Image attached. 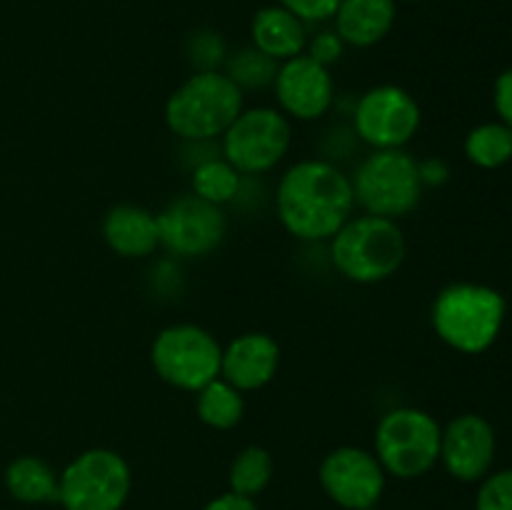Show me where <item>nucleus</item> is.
Returning <instances> with one entry per match:
<instances>
[{
  "mask_svg": "<svg viewBox=\"0 0 512 510\" xmlns=\"http://www.w3.org/2000/svg\"><path fill=\"white\" fill-rule=\"evenodd\" d=\"M350 175L330 160L308 158L290 165L275 190V210L293 238L308 243L330 240L353 215Z\"/></svg>",
  "mask_w": 512,
  "mask_h": 510,
  "instance_id": "nucleus-1",
  "label": "nucleus"
},
{
  "mask_svg": "<svg viewBox=\"0 0 512 510\" xmlns=\"http://www.w3.org/2000/svg\"><path fill=\"white\" fill-rule=\"evenodd\" d=\"M245 95L220 70H195L165 100V125L190 143L223 138L235 118L243 113Z\"/></svg>",
  "mask_w": 512,
  "mask_h": 510,
  "instance_id": "nucleus-2",
  "label": "nucleus"
},
{
  "mask_svg": "<svg viewBox=\"0 0 512 510\" xmlns=\"http://www.w3.org/2000/svg\"><path fill=\"white\" fill-rule=\"evenodd\" d=\"M505 298L480 283H450L435 295L433 328L445 345L465 355L485 353L505 323Z\"/></svg>",
  "mask_w": 512,
  "mask_h": 510,
  "instance_id": "nucleus-3",
  "label": "nucleus"
},
{
  "mask_svg": "<svg viewBox=\"0 0 512 510\" xmlns=\"http://www.w3.org/2000/svg\"><path fill=\"white\" fill-rule=\"evenodd\" d=\"M408 245L400 225L380 215H350L330 238V258L343 278L360 285L388 280L403 265Z\"/></svg>",
  "mask_w": 512,
  "mask_h": 510,
  "instance_id": "nucleus-4",
  "label": "nucleus"
},
{
  "mask_svg": "<svg viewBox=\"0 0 512 510\" xmlns=\"http://www.w3.org/2000/svg\"><path fill=\"white\" fill-rule=\"evenodd\" d=\"M355 203L370 215L398 220L413 213L423 198L420 160L405 148L373 150L350 178Z\"/></svg>",
  "mask_w": 512,
  "mask_h": 510,
  "instance_id": "nucleus-5",
  "label": "nucleus"
},
{
  "mask_svg": "<svg viewBox=\"0 0 512 510\" xmlns=\"http://www.w3.org/2000/svg\"><path fill=\"white\" fill-rule=\"evenodd\" d=\"M443 428L420 408H393L375 425V458L385 475L413 480L428 473L440 460Z\"/></svg>",
  "mask_w": 512,
  "mask_h": 510,
  "instance_id": "nucleus-6",
  "label": "nucleus"
},
{
  "mask_svg": "<svg viewBox=\"0 0 512 510\" xmlns=\"http://www.w3.org/2000/svg\"><path fill=\"white\" fill-rule=\"evenodd\" d=\"M133 488L128 460L110 448H90L58 473V503L65 510H120Z\"/></svg>",
  "mask_w": 512,
  "mask_h": 510,
  "instance_id": "nucleus-7",
  "label": "nucleus"
},
{
  "mask_svg": "<svg viewBox=\"0 0 512 510\" xmlns=\"http://www.w3.org/2000/svg\"><path fill=\"white\" fill-rule=\"evenodd\" d=\"M223 345L195 323H175L160 330L150 348V360L160 380L185 393H198L220 378Z\"/></svg>",
  "mask_w": 512,
  "mask_h": 510,
  "instance_id": "nucleus-8",
  "label": "nucleus"
},
{
  "mask_svg": "<svg viewBox=\"0 0 512 510\" xmlns=\"http://www.w3.org/2000/svg\"><path fill=\"white\" fill-rule=\"evenodd\" d=\"M293 128L278 108L258 105L243 113L223 133V158L240 175H263L288 155Z\"/></svg>",
  "mask_w": 512,
  "mask_h": 510,
  "instance_id": "nucleus-9",
  "label": "nucleus"
},
{
  "mask_svg": "<svg viewBox=\"0 0 512 510\" xmlns=\"http://www.w3.org/2000/svg\"><path fill=\"white\" fill-rule=\"evenodd\" d=\"M420 105L400 85L365 90L353 110L355 135L373 150L405 148L420 128Z\"/></svg>",
  "mask_w": 512,
  "mask_h": 510,
  "instance_id": "nucleus-10",
  "label": "nucleus"
},
{
  "mask_svg": "<svg viewBox=\"0 0 512 510\" xmlns=\"http://www.w3.org/2000/svg\"><path fill=\"white\" fill-rule=\"evenodd\" d=\"M160 245L178 258H205L220 248L228 233L220 205L195 193L170 200L158 213Z\"/></svg>",
  "mask_w": 512,
  "mask_h": 510,
  "instance_id": "nucleus-11",
  "label": "nucleus"
},
{
  "mask_svg": "<svg viewBox=\"0 0 512 510\" xmlns=\"http://www.w3.org/2000/svg\"><path fill=\"white\" fill-rule=\"evenodd\" d=\"M320 485L345 510H370L385 493V470L375 453L355 445L330 450L318 470Z\"/></svg>",
  "mask_w": 512,
  "mask_h": 510,
  "instance_id": "nucleus-12",
  "label": "nucleus"
},
{
  "mask_svg": "<svg viewBox=\"0 0 512 510\" xmlns=\"http://www.w3.org/2000/svg\"><path fill=\"white\" fill-rule=\"evenodd\" d=\"M275 100L280 105V113L288 118L318 120L333 108L335 83L333 75L325 65L315 63L310 55H295L278 65V73L273 80Z\"/></svg>",
  "mask_w": 512,
  "mask_h": 510,
  "instance_id": "nucleus-13",
  "label": "nucleus"
},
{
  "mask_svg": "<svg viewBox=\"0 0 512 510\" xmlns=\"http://www.w3.org/2000/svg\"><path fill=\"white\" fill-rule=\"evenodd\" d=\"M440 460L460 483H478L495 460V430L483 415L465 413L450 420L440 438Z\"/></svg>",
  "mask_w": 512,
  "mask_h": 510,
  "instance_id": "nucleus-14",
  "label": "nucleus"
},
{
  "mask_svg": "<svg viewBox=\"0 0 512 510\" xmlns=\"http://www.w3.org/2000/svg\"><path fill=\"white\" fill-rule=\"evenodd\" d=\"M280 365V345L268 333H243L230 340L220 358V378L240 393L265 388Z\"/></svg>",
  "mask_w": 512,
  "mask_h": 510,
  "instance_id": "nucleus-15",
  "label": "nucleus"
},
{
  "mask_svg": "<svg viewBox=\"0 0 512 510\" xmlns=\"http://www.w3.org/2000/svg\"><path fill=\"white\" fill-rule=\"evenodd\" d=\"M103 238L115 255L135 260L148 258L155 248H160L158 215L143 205H115L103 218Z\"/></svg>",
  "mask_w": 512,
  "mask_h": 510,
  "instance_id": "nucleus-16",
  "label": "nucleus"
},
{
  "mask_svg": "<svg viewBox=\"0 0 512 510\" xmlns=\"http://www.w3.org/2000/svg\"><path fill=\"white\" fill-rule=\"evenodd\" d=\"M250 35H253V48L273 58L275 63L303 55L308 45L305 23L283 5H268L258 10L250 25Z\"/></svg>",
  "mask_w": 512,
  "mask_h": 510,
  "instance_id": "nucleus-17",
  "label": "nucleus"
},
{
  "mask_svg": "<svg viewBox=\"0 0 512 510\" xmlns=\"http://www.w3.org/2000/svg\"><path fill=\"white\" fill-rule=\"evenodd\" d=\"M333 18L335 33L345 45L370 48L393 28L395 0H343Z\"/></svg>",
  "mask_w": 512,
  "mask_h": 510,
  "instance_id": "nucleus-18",
  "label": "nucleus"
},
{
  "mask_svg": "<svg viewBox=\"0 0 512 510\" xmlns=\"http://www.w3.org/2000/svg\"><path fill=\"white\" fill-rule=\"evenodd\" d=\"M5 488L18 503H58V473L35 455H20L5 468Z\"/></svg>",
  "mask_w": 512,
  "mask_h": 510,
  "instance_id": "nucleus-19",
  "label": "nucleus"
},
{
  "mask_svg": "<svg viewBox=\"0 0 512 510\" xmlns=\"http://www.w3.org/2000/svg\"><path fill=\"white\" fill-rule=\"evenodd\" d=\"M195 413L208 428L230 430L245 418V398L228 380L215 378L195 393Z\"/></svg>",
  "mask_w": 512,
  "mask_h": 510,
  "instance_id": "nucleus-20",
  "label": "nucleus"
},
{
  "mask_svg": "<svg viewBox=\"0 0 512 510\" xmlns=\"http://www.w3.org/2000/svg\"><path fill=\"white\" fill-rule=\"evenodd\" d=\"M273 455L263 445H248L233 458L228 470V485L233 493L253 498L263 493L273 480Z\"/></svg>",
  "mask_w": 512,
  "mask_h": 510,
  "instance_id": "nucleus-21",
  "label": "nucleus"
},
{
  "mask_svg": "<svg viewBox=\"0 0 512 510\" xmlns=\"http://www.w3.org/2000/svg\"><path fill=\"white\" fill-rule=\"evenodd\" d=\"M193 193L213 205H225L238 198L243 175L225 158H205L193 170Z\"/></svg>",
  "mask_w": 512,
  "mask_h": 510,
  "instance_id": "nucleus-22",
  "label": "nucleus"
},
{
  "mask_svg": "<svg viewBox=\"0 0 512 510\" xmlns=\"http://www.w3.org/2000/svg\"><path fill=\"white\" fill-rule=\"evenodd\" d=\"M465 155L473 165L495 170L512 160V128L505 123H483L465 138Z\"/></svg>",
  "mask_w": 512,
  "mask_h": 510,
  "instance_id": "nucleus-23",
  "label": "nucleus"
},
{
  "mask_svg": "<svg viewBox=\"0 0 512 510\" xmlns=\"http://www.w3.org/2000/svg\"><path fill=\"white\" fill-rule=\"evenodd\" d=\"M275 73H278V63L268 55L260 53L258 48H243L233 60L228 63V78L238 85L240 90L245 88H265L273 85Z\"/></svg>",
  "mask_w": 512,
  "mask_h": 510,
  "instance_id": "nucleus-24",
  "label": "nucleus"
},
{
  "mask_svg": "<svg viewBox=\"0 0 512 510\" xmlns=\"http://www.w3.org/2000/svg\"><path fill=\"white\" fill-rule=\"evenodd\" d=\"M475 510H512V470H500L483 478L475 495Z\"/></svg>",
  "mask_w": 512,
  "mask_h": 510,
  "instance_id": "nucleus-25",
  "label": "nucleus"
},
{
  "mask_svg": "<svg viewBox=\"0 0 512 510\" xmlns=\"http://www.w3.org/2000/svg\"><path fill=\"white\" fill-rule=\"evenodd\" d=\"M343 50L345 43L340 40V35L335 33V30H323V33H318L313 40H308V45H305V55H310L315 63L325 65V68L338 63V60L343 58Z\"/></svg>",
  "mask_w": 512,
  "mask_h": 510,
  "instance_id": "nucleus-26",
  "label": "nucleus"
},
{
  "mask_svg": "<svg viewBox=\"0 0 512 510\" xmlns=\"http://www.w3.org/2000/svg\"><path fill=\"white\" fill-rule=\"evenodd\" d=\"M340 3L343 0H280V5L288 8L293 15H298L303 23H323V20H330L338 13Z\"/></svg>",
  "mask_w": 512,
  "mask_h": 510,
  "instance_id": "nucleus-27",
  "label": "nucleus"
},
{
  "mask_svg": "<svg viewBox=\"0 0 512 510\" xmlns=\"http://www.w3.org/2000/svg\"><path fill=\"white\" fill-rule=\"evenodd\" d=\"M493 100H495V110H498L500 115V123H505L508 128H512V68L505 70V73H500L498 80H495Z\"/></svg>",
  "mask_w": 512,
  "mask_h": 510,
  "instance_id": "nucleus-28",
  "label": "nucleus"
},
{
  "mask_svg": "<svg viewBox=\"0 0 512 510\" xmlns=\"http://www.w3.org/2000/svg\"><path fill=\"white\" fill-rule=\"evenodd\" d=\"M203 510H258V505H255L253 498H245V495L228 490V493L218 495L210 503H205Z\"/></svg>",
  "mask_w": 512,
  "mask_h": 510,
  "instance_id": "nucleus-29",
  "label": "nucleus"
},
{
  "mask_svg": "<svg viewBox=\"0 0 512 510\" xmlns=\"http://www.w3.org/2000/svg\"><path fill=\"white\" fill-rule=\"evenodd\" d=\"M420 178H423V185H440L448 180V168L440 160H425L420 163Z\"/></svg>",
  "mask_w": 512,
  "mask_h": 510,
  "instance_id": "nucleus-30",
  "label": "nucleus"
},
{
  "mask_svg": "<svg viewBox=\"0 0 512 510\" xmlns=\"http://www.w3.org/2000/svg\"><path fill=\"white\" fill-rule=\"evenodd\" d=\"M408 3H420V0H408Z\"/></svg>",
  "mask_w": 512,
  "mask_h": 510,
  "instance_id": "nucleus-31",
  "label": "nucleus"
}]
</instances>
